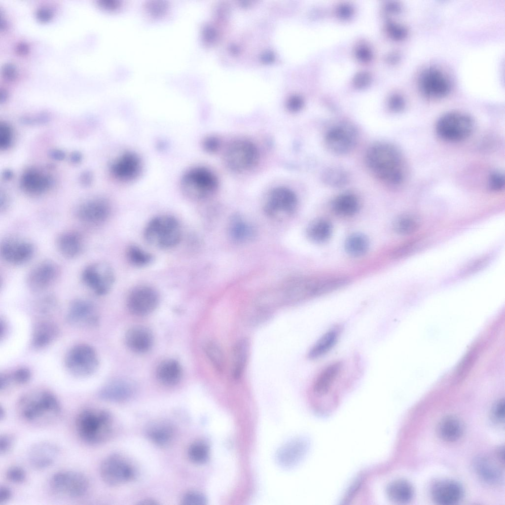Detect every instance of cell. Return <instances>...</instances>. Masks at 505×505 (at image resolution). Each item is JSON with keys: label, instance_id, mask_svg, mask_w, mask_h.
<instances>
[{"label": "cell", "instance_id": "34", "mask_svg": "<svg viewBox=\"0 0 505 505\" xmlns=\"http://www.w3.org/2000/svg\"><path fill=\"white\" fill-rule=\"evenodd\" d=\"M249 351V343L246 338L237 341L232 350V374L236 379H239L245 368Z\"/></svg>", "mask_w": 505, "mask_h": 505}, {"label": "cell", "instance_id": "53", "mask_svg": "<svg viewBox=\"0 0 505 505\" xmlns=\"http://www.w3.org/2000/svg\"><path fill=\"white\" fill-rule=\"evenodd\" d=\"M12 496V492L10 488L6 485L0 487V504H2L9 501Z\"/></svg>", "mask_w": 505, "mask_h": 505}, {"label": "cell", "instance_id": "8", "mask_svg": "<svg viewBox=\"0 0 505 505\" xmlns=\"http://www.w3.org/2000/svg\"><path fill=\"white\" fill-rule=\"evenodd\" d=\"M115 279L112 267L105 261L91 263L83 268L81 273L83 284L95 294L101 296L110 291Z\"/></svg>", "mask_w": 505, "mask_h": 505}, {"label": "cell", "instance_id": "33", "mask_svg": "<svg viewBox=\"0 0 505 505\" xmlns=\"http://www.w3.org/2000/svg\"><path fill=\"white\" fill-rule=\"evenodd\" d=\"M386 492L391 501L398 504L410 502L414 493L411 483L403 479H397L390 482L386 487Z\"/></svg>", "mask_w": 505, "mask_h": 505}, {"label": "cell", "instance_id": "18", "mask_svg": "<svg viewBox=\"0 0 505 505\" xmlns=\"http://www.w3.org/2000/svg\"><path fill=\"white\" fill-rule=\"evenodd\" d=\"M111 205L103 198H96L81 204L76 210V216L83 223L98 225L106 222L110 216Z\"/></svg>", "mask_w": 505, "mask_h": 505}, {"label": "cell", "instance_id": "36", "mask_svg": "<svg viewBox=\"0 0 505 505\" xmlns=\"http://www.w3.org/2000/svg\"><path fill=\"white\" fill-rule=\"evenodd\" d=\"M332 231V225L328 221L320 219L314 221L309 225L307 233L310 240L321 243L328 240Z\"/></svg>", "mask_w": 505, "mask_h": 505}, {"label": "cell", "instance_id": "12", "mask_svg": "<svg viewBox=\"0 0 505 505\" xmlns=\"http://www.w3.org/2000/svg\"><path fill=\"white\" fill-rule=\"evenodd\" d=\"M297 205V198L291 189L284 186L273 188L266 197L264 210L273 217H286L292 213Z\"/></svg>", "mask_w": 505, "mask_h": 505}, {"label": "cell", "instance_id": "39", "mask_svg": "<svg viewBox=\"0 0 505 505\" xmlns=\"http://www.w3.org/2000/svg\"><path fill=\"white\" fill-rule=\"evenodd\" d=\"M57 333L54 325L43 323L37 326L35 330L33 344L36 347H42L48 345L55 338Z\"/></svg>", "mask_w": 505, "mask_h": 505}, {"label": "cell", "instance_id": "9", "mask_svg": "<svg viewBox=\"0 0 505 505\" xmlns=\"http://www.w3.org/2000/svg\"><path fill=\"white\" fill-rule=\"evenodd\" d=\"M227 167L236 172H242L253 167L258 159V151L251 141L239 140L231 143L224 153Z\"/></svg>", "mask_w": 505, "mask_h": 505}, {"label": "cell", "instance_id": "1", "mask_svg": "<svg viewBox=\"0 0 505 505\" xmlns=\"http://www.w3.org/2000/svg\"><path fill=\"white\" fill-rule=\"evenodd\" d=\"M365 161L369 171L378 179L390 185H398L406 174L402 155L395 145L378 143L367 150Z\"/></svg>", "mask_w": 505, "mask_h": 505}, {"label": "cell", "instance_id": "42", "mask_svg": "<svg viewBox=\"0 0 505 505\" xmlns=\"http://www.w3.org/2000/svg\"><path fill=\"white\" fill-rule=\"evenodd\" d=\"M322 179L328 185L333 187L341 186L347 183L348 175L340 168L332 167L326 169L323 173Z\"/></svg>", "mask_w": 505, "mask_h": 505}, {"label": "cell", "instance_id": "6", "mask_svg": "<svg viewBox=\"0 0 505 505\" xmlns=\"http://www.w3.org/2000/svg\"><path fill=\"white\" fill-rule=\"evenodd\" d=\"M218 180L208 168L195 166L187 170L182 176L180 187L183 195L192 200L206 199L216 190Z\"/></svg>", "mask_w": 505, "mask_h": 505}, {"label": "cell", "instance_id": "20", "mask_svg": "<svg viewBox=\"0 0 505 505\" xmlns=\"http://www.w3.org/2000/svg\"><path fill=\"white\" fill-rule=\"evenodd\" d=\"M59 454V448L55 443L47 441H39L30 447L28 459L34 469H43L52 466Z\"/></svg>", "mask_w": 505, "mask_h": 505}, {"label": "cell", "instance_id": "45", "mask_svg": "<svg viewBox=\"0 0 505 505\" xmlns=\"http://www.w3.org/2000/svg\"><path fill=\"white\" fill-rule=\"evenodd\" d=\"M5 476L7 479L15 484H21L26 479L27 474L25 469L19 466H12L6 470Z\"/></svg>", "mask_w": 505, "mask_h": 505}, {"label": "cell", "instance_id": "37", "mask_svg": "<svg viewBox=\"0 0 505 505\" xmlns=\"http://www.w3.org/2000/svg\"><path fill=\"white\" fill-rule=\"evenodd\" d=\"M345 248L350 255L356 257L361 256L367 252L369 241L367 238L362 234H354L346 240Z\"/></svg>", "mask_w": 505, "mask_h": 505}, {"label": "cell", "instance_id": "38", "mask_svg": "<svg viewBox=\"0 0 505 505\" xmlns=\"http://www.w3.org/2000/svg\"><path fill=\"white\" fill-rule=\"evenodd\" d=\"M126 256L128 262L134 266L143 267L150 264L152 255L136 245H130L126 249Z\"/></svg>", "mask_w": 505, "mask_h": 505}, {"label": "cell", "instance_id": "32", "mask_svg": "<svg viewBox=\"0 0 505 505\" xmlns=\"http://www.w3.org/2000/svg\"><path fill=\"white\" fill-rule=\"evenodd\" d=\"M182 375L179 362L174 359H168L161 362L156 369V376L163 385L172 386L177 384Z\"/></svg>", "mask_w": 505, "mask_h": 505}, {"label": "cell", "instance_id": "13", "mask_svg": "<svg viewBox=\"0 0 505 505\" xmlns=\"http://www.w3.org/2000/svg\"><path fill=\"white\" fill-rule=\"evenodd\" d=\"M35 252V246L31 242L17 236L6 237L0 244V255L10 264H25L32 258Z\"/></svg>", "mask_w": 505, "mask_h": 505}, {"label": "cell", "instance_id": "55", "mask_svg": "<svg viewBox=\"0 0 505 505\" xmlns=\"http://www.w3.org/2000/svg\"><path fill=\"white\" fill-rule=\"evenodd\" d=\"M36 16L41 21H47L51 18L52 13L48 9L41 8L36 11Z\"/></svg>", "mask_w": 505, "mask_h": 505}, {"label": "cell", "instance_id": "41", "mask_svg": "<svg viewBox=\"0 0 505 505\" xmlns=\"http://www.w3.org/2000/svg\"><path fill=\"white\" fill-rule=\"evenodd\" d=\"M205 353L214 368L222 372L224 368L225 360L222 350L215 342H209L205 346Z\"/></svg>", "mask_w": 505, "mask_h": 505}, {"label": "cell", "instance_id": "57", "mask_svg": "<svg viewBox=\"0 0 505 505\" xmlns=\"http://www.w3.org/2000/svg\"><path fill=\"white\" fill-rule=\"evenodd\" d=\"M16 49L19 53L25 54L27 52L28 47L25 43H20L17 46Z\"/></svg>", "mask_w": 505, "mask_h": 505}, {"label": "cell", "instance_id": "28", "mask_svg": "<svg viewBox=\"0 0 505 505\" xmlns=\"http://www.w3.org/2000/svg\"><path fill=\"white\" fill-rule=\"evenodd\" d=\"M51 180L44 173L35 169L25 172L21 180L24 190L32 195H39L46 191L50 186Z\"/></svg>", "mask_w": 505, "mask_h": 505}, {"label": "cell", "instance_id": "61", "mask_svg": "<svg viewBox=\"0 0 505 505\" xmlns=\"http://www.w3.org/2000/svg\"><path fill=\"white\" fill-rule=\"evenodd\" d=\"M5 415V412L4 409L1 406L0 409V420L1 421L4 419Z\"/></svg>", "mask_w": 505, "mask_h": 505}, {"label": "cell", "instance_id": "52", "mask_svg": "<svg viewBox=\"0 0 505 505\" xmlns=\"http://www.w3.org/2000/svg\"><path fill=\"white\" fill-rule=\"evenodd\" d=\"M31 373L27 368H20L17 370L14 375V378L17 383L24 384L27 382L30 379Z\"/></svg>", "mask_w": 505, "mask_h": 505}, {"label": "cell", "instance_id": "51", "mask_svg": "<svg viewBox=\"0 0 505 505\" xmlns=\"http://www.w3.org/2000/svg\"><path fill=\"white\" fill-rule=\"evenodd\" d=\"M203 145L206 151L209 152H214L217 150L219 147V141L215 137H208L206 138L203 141Z\"/></svg>", "mask_w": 505, "mask_h": 505}, {"label": "cell", "instance_id": "35", "mask_svg": "<svg viewBox=\"0 0 505 505\" xmlns=\"http://www.w3.org/2000/svg\"><path fill=\"white\" fill-rule=\"evenodd\" d=\"M332 208L338 215L351 216L358 212L359 209V202L355 195L349 193H343L334 199L332 203Z\"/></svg>", "mask_w": 505, "mask_h": 505}, {"label": "cell", "instance_id": "21", "mask_svg": "<svg viewBox=\"0 0 505 505\" xmlns=\"http://www.w3.org/2000/svg\"><path fill=\"white\" fill-rule=\"evenodd\" d=\"M464 493V489L459 482L448 479L434 482L431 488L433 500L439 505L456 504L461 500Z\"/></svg>", "mask_w": 505, "mask_h": 505}, {"label": "cell", "instance_id": "47", "mask_svg": "<svg viewBox=\"0 0 505 505\" xmlns=\"http://www.w3.org/2000/svg\"><path fill=\"white\" fill-rule=\"evenodd\" d=\"M12 140V132L10 127L5 123L0 125V147L6 149L9 147Z\"/></svg>", "mask_w": 505, "mask_h": 505}, {"label": "cell", "instance_id": "25", "mask_svg": "<svg viewBox=\"0 0 505 505\" xmlns=\"http://www.w3.org/2000/svg\"><path fill=\"white\" fill-rule=\"evenodd\" d=\"M126 345L132 351L144 353L148 351L153 343L151 332L143 326H135L130 328L125 334Z\"/></svg>", "mask_w": 505, "mask_h": 505}, {"label": "cell", "instance_id": "26", "mask_svg": "<svg viewBox=\"0 0 505 505\" xmlns=\"http://www.w3.org/2000/svg\"><path fill=\"white\" fill-rule=\"evenodd\" d=\"M473 469L477 476L483 481L491 485L501 482L503 472L500 467L491 458L480 456L473 461Z\"/></svg>", "mask_w": 505, "mask_h": 505}, {"label": "cell", "instance_id": "56", "mask_svg": "<svg viewBox=\"0 0 505 505\" xmlns=\"http://www.w3.org/2000/svg\"><path fill=\"white\" fill-rule=\"evenodd\" d=\"M404 105V103L402 99L397 98L392 102L391 108L395 111H399L403 108Z\"/></svg>", "mask_w": 505, "mask_h": 505}, {"label": "cell", "instance_id": "15", "mask_svg": "<svg viewBox=\"0 0 505 505\" xmlns=\"http://www.w3.org/2000/svg\"><path fill=\"white\" fill-rule=\"evenodd\" d=\"M159 303V295L156 290L148 286H140L133 289L127 299V308L137 316H144L152 313Z\"/></svg>", "mask_w": 505, "mask_h": 505}, {"label": "cell", "instance_id": "10", "mask_svg": "<svg viewBox=\"0 0 505 505\" xmlns=\"http://www.w3.org/2000/svg\"><path fill=\"white\" fill-rule=\"evenodd\" d=\"M100 474L102 480L107 485L115 486L132 480L135 473L132 466L122 456L111 454L101 462Z\"/></svg>", "mask_w": 505, "mask_h": 505}, {"label": "cell", "instance_id": "22", "mask_svg": "<svg viewBox=\"0 0 505 505\" xmlns=\"http://www.w3.org/2000/svg\"><path fill=\"white\" fill-rule=\"evenodd\" d=\"M343 362H332L325 367L318 374L313 384V392L318 396L326 395L339 380L343 372Z\"/></svg>", "mask_w": 505, "mask_h": 505}, {"label": "cell", "instance_id": "46", "mask_svg": "<svg viewBox=\"0 0 505 505\" xmlns=\"http://www.w3.org/2000/svg\"><path fill=\"white\" fill-rule=\"evenodd\" d=\"M181 504L185 505H204L207 504V499L200 492L189 491L183 496Z\"/></svg>", "mask_w": 505, "mask_h": 505}, {"label": "cell", "instance_id": "29", "mask_svg": "<svg viewBox=\"0 0 505 505\" xmlns=\"http://www.w3.org/2000/svg\"><path fill=\"white\" fill-rule=\"evenodd\" d=\"M146 433L148 438L159 446H167L172 441L174 429L172 424L165 420H155L147 427Z\"/></svg>", "mask_w": 505, "mask_h": 505}, {"label": "cell", "instance_id": "27", "mask_svg": "<svg viewBox=\"0 0 505 505\" xmlns=\"http://www.w3.org/2000/svg\"><path fill=\"white\" fill-rule=\"evenodd\" d=\"M95 307L86 299H77L70 306L68 320L75 325L92 324L96 322Z\"/></svg>", "mask_w": 505, "mask_h": 505}, {"label": "cell", "instance_id": "23", "mask_svg": "<svg viewBox=\"0 0 505 505\" xmlns=\"http://www.w3.org/2000/svg\"><path fill=\"white\" fill-rule=\"evenodd\" d=\"M57 248L60 254L68 259H73L82 252L84 243L78 232L68 230L60 233L56 239Z\"/></svg>", "mask_w": 505, "mask_h": 505}, {"label": "cell", "instance_id": "50", "mask_svg": "<svg viewBox=\"0 0 505 505\" xmlns=\"http://www.w3.org/2000/svg\"><path fill=\"white\" fill-rule=\"evenodd\" d=\"M14 442V437L9 434H1L0 436V453L3 455L7 453L11 448Z\"/></svg>", "mask_w": 505, "mask_h": 505}, {"label": "cell", "instance_id": "40", "mask_svg": "<svg viewBox=\"0 0 505 505\" xmlns=\"http://www.w3.org/2000/svg\"><path fill=\"white\" fill-rule=\"evenodd\" d=\"M187 453L190 460L196 464L206 463L210 457L209 446L205 441L201 440L191 444Z\"/></svg>", "mask_w": 505, "mask_h": 505}, {"label": "cell", "instance_id": "24", "mask_svg": "<svg viewBox=\"0 0 505 505\" xmlns=\"http://www.w3.org/2000/svg\"><path fill=\"white\" fill-rule=\"evenodd\" d=\"M134 391V387L130 382L124 380H116L108 383L103 387L99 393V396L105 401L119 402L131 398Z\"/></svg>", "mask_w": 505, "mask_h": 505}, {"label": "cell", "instance_id": "7", "mask_svg": "<svg viewBox=\"0 0 505 505\" xmlns=\"http://www.w3.org/2000/svg\"><path fill=\"white\" fill-rule=\"evenodd\" d=\"M473 127V121L470 116L464 113L452 111L443 114L438 119L435 130L442 139L455 142L469 137Z\"/></svg>", "mask_w": 505, "mask_h": 505}, {"label": "cell", "instance_id": "44", "mask_svg": "<svg viewBox=\"0 0 505 505\" xmlns=\"http://www.w3.org/2000/svg\"><path fill=\"white\" fill-rule=\"evenodd\" d=\"M396 231L401 234H407L414 232L418 227V222L413 217L404 215L398 217L394 224Z\"/></svg>", "mask_w": 505, "mask_h": 505}, {"label": "cell", "instance_id": "30", "mask_svg": "<svg viewBox=\"0 0 505 505\" xmlns=\"http://www.w3.org/2000/svg\"><path fill=\"white\" fill-rule=\"evenodd\" d=\"M437 433L439 437L447 442H454L462 435L464 426L462 421L457 417L449 415L442 418L437 426Z\"/></svg>", "mask_w": 505, "mask_h": 505}, {"label": "cell", "instance_id": "31", "mask_svg": "<svg viewBox=\"0 0 505 505\" xmlns=\"http://www.w3.org/2000/svg\"><path fill=\"white\" fill-rule=\"evenodd\" d=\"M341 332L339 326H334L324 333L314 344L308 354L311 360L321 358L330 351L336 344Z\"/></svg>", "mask_w": 505, "mask_h": 505}, {"label": "cell", "instance_id": "5", "mask_svg": "<svg viewBox=\"0 0 505 505\" xmlns=\"http://www.w3.org/2000/svg\"><path fill=\"white\" fill-rule=\"evenodd\" d=\"M48 486L50 492L57 497L77 499L87 495L90 488V481L81 471L63 470L51 476Z\"/></svg>", "mask_w": 505, "mask_h": 505}, {"label": "cell", "instance_id": "17", "mask_svg": "<svg viewBox=\"0 0 505 505\" xmlns=\"http://www.w3.org/2000/svg\"><path fill=\"white\" fill-rule=\"evenodd\" d=\"M143 163L140 156L135 152H123L113 161L110 172L116 180L122 183L131 182L137 179L142 171Z\"/></svg>", "mask_w": 505, "mask_h": 505}, {"label": "cell", "instance_id": "14", "mask_svg": "<svg viewBox=\"0 0 505 505\" xmlns=\"http://www.w3.org/2000/svg\"><path fill=\"white\" fill-rule=\"evenodd\" d=\"M357 133L355 128L348 123H340L330 128L325 133L326 146L338 154H346L355 146Z\"/></svg>", "mask_w": 505, "mask_h": 505}, {"label": "cell", "instance_id": "4", "mask_svg": "<svg viewBox=\"0 0 505 505\" xmlns=\"http://www.w3.org/2000/svg\"><path fill=\"white\" fill-rule=\"evenodd\" d=\"M182 235L177 219L171 215H162L151 219L144 230L145 241L155 247L167 249L177 246Z\"/></svg>", "mask_w": 505, "mask_h": 505}, {"label": "cell", "instance_id": "2", "mask_svg": "<svg viewBox=\"0 0 505 505\" xmlns=\"http://www.w3.org/2000/svg\"><path fill=\"white\" fill-rule=\"evenodd\" d=\"M17 410L20 417L29 423L43 425L55 421L60 415L61 406L52 394L42 392L25 395L19 400Z\"/></svg>", "mask_w": 505, "mask_h": 505}, {"label": "cell", "instance_id": "16", "mask_svg": "<svg viewBox=\"0 0 505 505\" xmlns=\"http://www.w3.org/2000/svg\"><path fill=\"white\" fill-rule=\"evenodd\" d=\"M58 265L52 260H44L34 266L26 277V285L34 292H41L49 288L59 275Z\"/></svg>", "mask_w": 505, "mask_h": 505}, {"label": "cell", "instance_id": "54", "mask_svg": "<svg viewBox=\"0 0 505 505\" xmlns=\"http://www.w3.org/2000/svg\"><path fill=\"white\" fill-rule=\"evenodd\" d=\"M2 73L6 79L12 80L16 76L15 68L12 64H6L3 68Z\"/></svg>", "mask_w": 505, "mask_h": 505}, {"label": "cell", "instance_id": "58", "mask_svg": "<svg viewBox=\"0 0 505 505\" xmlns=\"http://www.w3.org/2000/svg\"><path fill=\"white\" fill-rule=\"evenodd\" d=\"M51 153L52 156L56 159H62L65 157V154L60 150H54Z\"/></svg>", "mask_w": 505, "mask_h": 505}, {"label": "cell", "instance_id": "49", "mask_svg": "<svg viewBox=\"0 0 505 505\" xmlns=\"http://www.w3.org/2000/svg\"><path fill=\"white\" fill-rule=\"evenodd\" d=\"M489 187L493 191H499L504 188L505 185L504 175L501 173L495 172L492 174L489 179Z\"/></svg>", "mask_w": 505, "mask_h": 505}, {"label": "cell", "instance_id": "60", "mask_svg": "<svg viewBox=\"0 0 505 505\" xmlns=\"http://www.w3.org/2000/svg\"><path fill=\"white\" fill-rule=\"evenodd\" d=\"M7 97V94L4 90H1L0 91V102L4 101Z\"/></svg>", "mask_w": 505, "mask_h": 505}, {"label": "cell", "instance_id": "3", "mask_svg": "<svg viewBox=\"0 0 505 505\" xmlns=\"http://www.w3.org/2000/svg\"><path fill=\"white\" fill-rule=\"evenodd\" d=\"M75 426L78 436L83 442L96 445L105 442L110 437L113 421L108 411L88 408L77 415Z\"/></svg>", "mask_w": 505, "mask_h": 505}, {"label": "cell", "instance_id": "59", "mask_svg": "<svg viewBox=\"0 0 505 505\" xmlns=\"http://www.w3.org/2000/svg\"><path fill=\"white\" fill-rule=\"evenodd\" d=\"M90 176L91 175H90L89 173H86L83 175L81 180L84 184H89L90 183L92 179V178H90Z\"/></svg>", "mask_w": 505, "mask_h": 505}, {"label": "cell", "instance_id": "43", "mask_svg": "<svg viewBox=\"0 0 505 505\" xmlns=\"http://www.w3.org/2000/svg\"><path fill=\"white\" fill-rule=\"evenodd\" d=\"M230 232L236 241H244L252 237L253 231L251 227L240 218H235L231 223Z\"/></svg>", "mask_w": 505, "mask_h": 505}, {"label": "cell", "instance_id": "11", "mask_svg": "<svg viewBox=\"0 0 505 505\" xmlns=\"http://www.w3.org/2000/svg\"><path fill=\"white\" fill-rule=\"evenodd\" d=\"M66 364L68 369L74 375L86 376L96 371L99 361L93 348L87 345L80 344L74 346L68 353Z\"/></svg>", "mask_w": 505, "mask_h": 505}, {"label": "cell", "instance_id": "19", "mask_svg": "<svg viewBox=\"0 0 505 505\" xmlns=\"http://www.w3.org/2000/svg\"><path fill=\"white\" fill-rule=\"evenodd\" d=\"M419 86L423 94L430 98L445 96L450 87L448 79L435 67H430L423 71L419 77Z\"/></svg>", "mask_w": 505, "mask_h": 505}, {"label": "cell", "instance_id": "48", "mask_svg": "<svg viewBox=\"0 0 505 505\" xmlns=\"http://www.w3.org/2000/svg\"><path fill=\"white\" fill-rule=\"evenodd\" d=\"M491 417L493 422L502 424L505 421V401L501 399L493 406L491 411Z\"/></svg>", "mask_w": 505, "mask_h": 505}]
</instances>
